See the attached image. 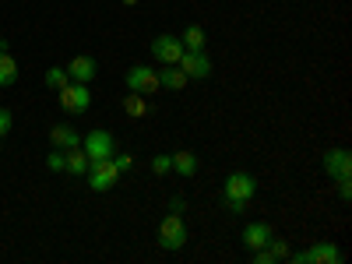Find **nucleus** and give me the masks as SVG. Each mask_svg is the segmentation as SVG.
Segmentation results:
<instances>
[{
  "label": "nucleus",
  "mask_w": 352,
  "mask_h": 264,
  "mask_svg": "<svg viewBox=\"0 0 352 264\" xmlns=\"http://www.w3.org/2000/svg\"><path fill=\"white\" fill-rule=\"evenodd\" d=\"M187 243V222L180 212H169L162 222H159V247L162 250H180Z\"/></svg>",
  "instance_id": "nucleus-1"
},
{
  "label": "nucleus",
  "mask_w": 352,
  "mask_h": 264,
  "mask_svg": "<svg viewBox=\"0 0 352 264\" xmlns=\"http://www.w3.org/2000/svg\"><path fill=\"white\" fill-rule=\"evenodd\" d=\"M88 187L92 190H109V187H116V180H120V169H116V162H113V155L109 159H99V162H88Z\"/></svg>",
  "instance_id": "nucleus-2"
},
{
  "label": "nucleus",
  "mask_w": 352,
  "mask_h": 264,
  "mask_svg": "<svg viewBox=\"0 0 352 264\" xmlns=\"http://www.w3.org/2000/svg\"><path fill=\"white\" fill-rule=\"evenodd\" d=\"M285 261L289 264H338L342 261V250L335 243H314V247H307L300 254H289Z\"/></svg>",
  "instance_id": "nucleus-3"
},
{
  "label": "nucleus",
  "mask_w": 352,
  "mask_h": 264,
  "mask_svg": "<svg viewBox=\"0 0 352 264\" xmlns=\"http://www.w3.org/2000/svg\"><path fill=\"white\" fill-rule=\"evenodd\" d=\"M176 67H180L187 74V81H204V78H212V56L204 53V50H184V56L176 60Z\"/></svg>",
  "instance_id": "nucleus-4"
},
{
  "label": "nucleus",
  "mask_w": 352,
  "mask_h": 264,
  "mask_svg": "<svg viewBox=\"0 0 352 264\" xmlns=\"http://www.w3.org/2000/svg\"><path fill=\"white\" fill-rule=\"evenodd\" d=\"M127 88H131V92H138V96H155L159 92V71L155 67H144V64H134L131 71H127Z\"/></svg>",
  "instance_id": "nucleus-5"
},
{
  "label": "nucleus",
  "mask_w": 352,
  "mask_h": 264,
  "mask_svg": "<svg viewBox=\"0 0 352 264\" xmlns=\"http://www.w3.org/2000/svg\"><path fill=\"white\" fill-rule=\"evenodd\" d=\"M81 148H85L88 162H99V159H109V155L116 152V141H113L109 131L96 127V131H88V138L81 141Z\"/></svg>",
  "instance_id": "nucleus-6"
},
{
  "label": "nucleus",
  "mask_w": 352,
  "mask_h": 264,
  "mask_svg": "<svg viewBox=\"0 0 352 264\" xmlns=\"http://www.w3.org/2000/svg\"><path fill=\"white\" fill-rule=\"evenodd\" d=\"M257 190V180L250 173H229L226 184H222V197L226 201H250Z\"/></svg>",
  "instance_id": "nucleus-7"
},
{
  "label": "nucleus",
  "mask_w": 352,
  "mask_h": 264,
  "mask_svg": "<svg viewBox=\"0 0 352 264\" xmlns=\"http://www.w3.org/2000/svg\"><path fill=\"white\" fill-rule=\"evenodd\" d=\"M60 106H64L67 113H85L88 106H92V92H88V85L67 81V85L60 88Z\"/></svg>",
  "instance_id": "nucleus-8"
},
{
  "label": "nucleus",
  "mask_w": 352,
  "mask_h": 264,
  "mask_svg": "<svg viewBox=\"0 0 352 264\" xmlns=\"http://www.w3.org/2000/svg\"><path fill=\"white\" fill-rule=\"evenodd\" d=\"M152 56L159 64H176L184 56V43H180V36H169V32H162V36H155L152 39Z\"/></svg>",
  "instance_id": "nucleus-9"
},
{
  "label": "nucleus",
  "mask_w": 352,
  "mask_h": 264,
  "mask_svg": "<svg viewBox=\"0 0 352 264\" xmlns=\"http://www.w3.org/2000/svg\"><path fill=\"white\" fill-rule=\"evenodd\" d=\"M324 173L331 180H342V176H352V155L345 148H331L324 152Z\"/></svg>",
  "instance_id": "nucleus-10"
},
{
  "label": "nucleus",
  "mask_w": 352,
  "mask_h": 264,
  "mask_svg": "<svg viewBox=\"0 0 352 264\" xmlns=\"http://www.w3.org/2000/svg\"><path fill=\"white\" fill-rule=\"evenodd\" d=\"M272 236H275V229H272L268 222H247V229H243V247H247V250H261V247L272 243Z\"/></svg>",
  "instance_id": "nucleus-11"
},
{
  "label": "nucleus",
  "mask_w": 352,
  "mask_h": 264,
  "mask_svg": "<svg viewBox=\"0 0 352 264\" xmlns=\"http://www.w3.org/2000/svg\"><path fill=\"white\" fill-rule=\"evenodd\" d=\"M67 74H71V81H81V85H88L96 74H99V64L92 60V56H74V60L67 64Z\"/></svg>",
  "instance_id": "nucleus-12"
},
{
  "label": "nucleus",
  "mask_w": 352,
  "mask_h": 264,
  "mask_svg": "<svg viewBox=\"0 0 352 264\" xmlns=\"http://www.w3.org/2000/svg\"><path fill=\"white\" fill-rule=\"evenodd\" d=\"M18 81V64L8 53V39H0V88H11Z\"/></svg>",
  "instance_id": "nucleus-13"
},
{
  "label": "nucleus",
  "mask_w": 352,
  "mask_h": 264,
  "mask_svg": "<svg viewBox=\"0 0 352 264\" xmlns=\"http://www.w3.org/2000/svg\"><path fill=\"white\" fill-rule=\"evenodd\" d=\"M159 85L169 88V92H184V88H187V74L176 67V64H162V71H159Z\"/></svg>",
  "instance_id": "nucleus-14"
},
{
  "label": "nucleus",
  "mask_w": 352,
  "mask_h": 264,
  "mask_svg": "<svg viewBox=\"0 0 352 264\" xmlns=\"http://www.w3.org/2000/svg\"><path fill=\"white\" fill-rule=\"evenodd\" d=\"M50 144H53V148H60V152H67V148H74V144H81V141H78V131H74V127L56 124V127L50 131Z\"/></svg>",
  "instance_id": "nucleus-15"
},
{
  "label": "nucleus",
  "mask_w": 352,
  "mask_h": 264,
  "mask_svg": "<svg viewBox=\"0 0 352 264\" xmlns=\"http://www.w3.org/2000/svg\"><path fill=\"white\" fill-rule=\"evenodd\" d=\"M64 173H71V176H85L88 173V155H85L81 144H74V148L64 152Z\"/></svg>",
  "instance_id": "nucleus-16"
},
{
  "label": "nucleus",
  "mask_w": 352,
  "mask_h": 264,
  "mask_svg": "<svg viewBox=\"0 0 352 264\" xmlns=\"http://www.w3.org/2000/svg\"><path fill=\"white\" fill-rule=\"evenodd\" d=\"M173 173L190 180V176L197 173V155L194 152H173Z\"/></svg>",
  "instance_id": "nucleus-17"
},
{
  "label": "nucleus",
  "mask_w": 352,
  "mask_h": 264,
  "mask_svg": "<svg viewBox=\"0 0 352 264\" xmlns=\"http://www.w3.org/2000/svg\"><path fill=\"white\" fill-rule=\"evenodd\" d=\"M124 113H127V116H134V120L148 116V96H138V92L124 96Z\"/></svg>",
  "instance_id": "nucleus-18"
},
{
  "label": "nucleus",
  "mask_w": 352,
  "mask_h": 264,
  "mask_svg": "<svg viewBox=\"0 0 352 264\" xmlns=\"http://www.w3.org/2000/svg\"><path fill=\"white\" fill-rule=\"evenodd\" d=\"M184 50H204V43H208V36H204V28L201 25H187L184 28V36H180Z\"/></svg>",
  "instance_id": "nucleus-19"
},
{
  "label": "nucleus",
  "mask_w": 352,
  "mask_h": 264,
  "mask_svg": "<svg viewBox=\"0 0 352 264\" xmlns=\"http://www.w3.org/2000/svg\"><path fill=\"white\" fill-rule=\"evenodd\" d=\"M43 81H46V88H56V92H60V88L71 81V74H67V67H50Z\"/></svg>",
  "instance_id": "nucleus-20"
},
{
  "label": "nucleus",
  "mask_w": 352,
  "mask_h": 264,
  "mask_svg": "<svg viewBox=\"0 0 352 264\" xmlns=\"http://www.w3.org/2000/svg\"><path fill=\"white\" fill-rule=\"evenodd\" d=\"M152 173H159V176L173 173V155H155L152 159Z\"/></svg>",
  "instance_id": "nucleus-21"
},
{
  "label": "nucleus",
  "mask_w": 352,
  "mask_h": 264,
  "mask_svg": "<svg viewBox=\"0 0 352 264\" xmlns=\"http://www.w3.org/2000/svg\"><path fill=\"white\" fill-rule=\"evenodd\" d=\"M46 166H50L53 173H64V152H60V148H53V152L46 155Z\"/></svg>",
  "instance_id": "nucleus-22"
},
{
  "label": "nucleus",
  "mask_w": 352,
  "mask_h": 264,
  "mask_svg": "<svg viewBox=\"0 0 352 264\" xmlns=\"http://www.w3.org/2000/svg\"><path fill=\"white\" fill-rule=\"evenodd\" d=\"M268 250L275 254V261H278V257L285 261V257L292 254V250H289V243H285V240H275V236H272V243H268Z\"/></svg>",
  "instance_id": "nucleus-23"
},
{
  "label": "nucleus",
  "mask_w": 352,
  "mask_h": 264,
  "mask_svg": "<svg viewBox=\"0 0 352 264\" xmlns=\"http://www.w3.org/2000/svg\"><path fill=\"white\" fill-rule=\"evenodd\" d=\"M113 162H116V169H120V173H127V169L134 166V155H127V152H113Z\"/></svg>",
  "instance_id": "nucleus-24"
},
{
  "label": "nucleus",
  "mask_w": 352,
  "mask_h": 264,
  "mask_svg": "<svg viewBox=\"0 0 352 264\" xmlns=\"http://www.w3.org/2000/svg\"><path fill=\"white\" fill-rule=\"evenodd\" d=\"M11 127H14V120H11V113H8L4 106H0V138H4V134H11Z\"/></svg>",
  "instance_id": "nucleus-25"
},
{
  "label": "nucleus",
  "mask_w": 352,
  "mask_h": 264,
  "mask_svg": "<svg viewBox=\"0 0 352 264\" xmlns=\"http://www.w3.org/2000/svg\"><path fill=\"white\" fill-rule=\"evenodd\" d=\"M254 264H275V254L268 247H261V250H254Z\"/></svg>",
  "instance_id": "nucleus-26"
},
{
  "label": "nucleus",
  "mask_w": 352,
  "mask_h": 264,
  "mask_svg": "<svg viewBox=\"0 0 352 264\" xmlns=\"http://www.w3.org/2000/svg\"><path fill=\"white\" fill-rule=\"evenodd\" d=\"M338 197L342 201H352V180H349V176H342V180H338Z\"/></svg>",
  "instance_id": "nucleus-27"
},
{
  "label": "nucleus",
  "mask_w": 352,
  "mask_h": 264,
  "mask_svg": "<svg viewBox=\"0 0 352 264\" xmlns=\"http://www.w3.org/2000/svg\"><path fill=\"white\" fill-rule=\"evenodd\" d=\"M226 208H229L232 215H243V208H247V201H226Z\"/></svg>",
  "instance_id": "nucleus-28"
},
{
  "label": "nucleus",
  "mask_w": 352,
  "mask_h": 264,
  "mask_svg": "<svg viewBox=\"0 0 352 264\" xmlns=\"http://www.w3.org/2000/svg\"><path fill=\"white\" fill-rule=\"evenodd\" d=\"M124 4H138V0H124Z\"/></svg>",
  "instance_id": "nucleus-29"
}]
</instances>
